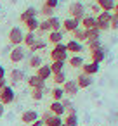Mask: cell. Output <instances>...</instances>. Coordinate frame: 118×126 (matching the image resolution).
I'll return each instance as SVG.
<instances>
[{"label":"cell","mask_w":118,"mask_h":126,"mask_svg":"<svg viewBox=\"0 0 118 126\" xmlns=\"http://www.w3.org/2000/svg\"><path fill=\"white\" fill-rule=\"evenodd\" d=\"M111 16L113 12H106V11H101L95 17V28L99 31H106L109 30V23H111Z\"/></svg>","instance_id":"obj_1"},{"label":"cell","mask_w":118,"mask_h":126,"mask_svg":"<svg viewBox=\"0 0 118 126\" xmlns=\"http://www.w3.org/2000/svg\"><path fill=\"white\" fill-rule=\"evenodd\" d=\"M68 12H70V17L82 21L83 16H85V12H87V7H85L82 2H73V4H70V7H68Z\"/></svg>","instance_id":"obj_2"},{"label":"cell","mask_w":118,"mask_h":126,"mask_svg":"<svg viewBox=\"0 0 118 126\" xmlns=\"http://www.w3.org/2000/svg\"><path fill=\"white\" fill-rule=\"evenodd\" d=\"M50 59H52V61H63V62H66V61H68V50H66V45H64V43L54 45V48L50 50Z\"/></svg>","instance_id":"obj_3"},{"label":"cell","mask_w":118,"mask_h":126,"mask_svg":"<svg viewBox=\"0 0 118 126\" xmlns=\"http://www.w3.org/2000/svg\"><path fill=\"white\" fill-rule=\"evenodd\" d=\"M23 38H24V33H23V30H21L19 26L11 28V31H9V43H11L12 47L21 45V43H23Z\"/></svg>","instance_id":"obj_4"},{"label":"cell","mask_w":118,"mask_h":126,"mask_svg":"<svg viewBox=\"0 0 118 126\" xmlns=\"http://www.w3.org/2000/svg\"><path fill=\"white\" fill-rule=\"evenodd\" d=\"M14 98H16V92H14V88L12 86H4L2 90H0V104H4V105H7V104H12L14 102Z\"/></svg>","instance_id":"obj_5"},{"label":"cell","mask_w":118,"mask_h":126,"mask_svg":"<svg viewBox=\"0 0 118 126\" xmlns=\"http://www.w3.org/2000/svg\"><path fill=\"white\" fill-rule=\"evenodd\" d=\"M24 57H26V48H24V47H21V45L12 47V48H11V52H9V59H11L14 64H18V62L24 61Z\"/></svg>","instance_id":"obj_6"},{"label":"cell","mask_w":118,"mask_h":126,"mask_svg":"<svg viewBox=\"0 0 118 126\" xmlns=\"http://www.w3.org/2000/svg\"><path fill=\"white\" fill-rule=\"evenodd\" d=\"M63 90H64V97H73V95L78 93L80 88H78V85H76L75 79H66L64 85H63Z\"/></svg>","instance_id":"obj_7"},{"label":"cell","mask_w":118,"mask_h":126,"mask_svg":"<svg viewBox=\"0 0 118 126\" xmlns=\"http://www.w3.org/2000/svg\"><path fill=\"white\" fill-rule=\"evenodd\" d=\"M61 26H63L64 31L73 33L76 28H80V21H78V19H73V17H68V19H64V21L61 23Z\"/></svg>","instance_id":"obj_8"},{"label":"cell","mask_w":118,"mask_h":126,"mask_svg":"<svg viewBox=\"0 0 118 126\" xmlns=\"http://www.w3.org/2000/svg\"><path fill=\"white\" fill-rule=\"evenodd\" d=\"M38 119V112L37 110H33V109H30V110H24L23 114H21V121H23V124H26V126H30L33 121H37Z\"/></svg>","instance_id":"obj_9"},{"label":"cell","mask_w":118,"mask_h":126,"mask_svg":"<svg viewBox=\"0 0 118 126\" xmlns=\"http://www.w3.org/2000/svg\"><path fill=\"white\" fill-rule=\"evenodd\" d=\"M64 45H66V50H68V52H71V54H75V55H78L80 52H83V45H82L80 42L73 40V38H71L68 43H64Z\"/></svg>","instance_id":"obj_10"},{"label":"cell","mask_w":118,"mask_h":126,"mask_svg":"<svg viewBox=\"0 0 118 126\" xmlns=\"http://www.w3.org/2000/svg\"><path fill=\"white\" fill-rule=\"evenodd\" d=\"M82 73L83 74H87V76H94V74H97L99 73V64H95V62H85L83 66H82Z\"/></svg>","instance_id":"obj_11"},{"label":"cell","mask_w":118,"mask_h":126,"mask_svg":"<svg viewBox=\"0 0 118 126\" xmlns=\"http://www.w3.org/2000/svg\"><path fill=\"white\" fill-rule=\"evenodd\" d=\"M37 76L38 78H42L44 81H47V79H50L52 78V71H50V66L49 64H42L38 69H37Z\"/></svg>","instance_id":"obj_12"},{"label":"cell","mask_w":118,"mask_h":126,"mask_svg":"<svg viewBox=\"0 0 118 126\" xmlns=\"http://www.w3.org/2000/svg\"><path fill=\"white\" fill-rule=\"evenodd\" d=\"M76 81V85H78V88H89L92 83H94V79H92V76H87V74H78V78L75 79Z\"/></svg>","instance_id":"obj_13"},{"label":"cell","mask_w":118,"mask_h":126,"mask_svg":"<svg viewBox=\"0 0 118 126\" xmlns=\"http://www.w3.org/2000/svg\"><path fill=\"white\" fill-rule=\"evenodd\" d=\"M28 86L30 88H45V81L42 79V78H38L37 74H31V76H28Z\"/></svg>","instance_id":"obj_14"},{"label":"cell","mask_w":118,"mask_h":126,"mask_svg":"<svg viewBox=\"0 0 118 126\" xmlns=\"http://www.w3.org/2000/svg\"><path fill=\"white\" fill-rule=\"evenodd\" d=\"M45 47H47V40L37 38V42H35V43H33L30 48H28V52H26V54H28V55H33L35 52H38V50H44Z\"/></svg>","instance_id":"obj_15"},{"label":"cell","mask_w":118,"mask_h":126,"mask_svg":"<svg viewBox=\"0 0 118 126\" xmlns=\"http://www.w3.org/2000/svg\"><path fill=\"white\" fill-rule=\"evenodd\" d=\"M90 57H92V62H95V64H101L104 59H106V50L101 47V48H97V50H92L90 52Z\"/></svg>","instance_id":"obj_16"},{"label":"cell","mask_w":118,"mask_h":126,"mask_svg":"<svg viewBox=\"0 0 118 126\" xmlns=\"http://www.w3.org/2000/svg\"><path fill=\"white\" fill-rule=\"evenodd\" d=\"M49 110H50L54 116H61V117L66 114V110H64L63 104H61V102H56V100H52V104L49 105Z\"/></svg>","instance_id":"obj_17"},{"label":"cell","mask_w":118,"mask_h":126,"mask_svg":"<svg viewBox=\"0 0 118 126\" xmlns=\"http://www.w3.org/2000/svg\"><path fill=\"white\" fill-rule=\"evenodd\" d=\"M95 4L101 7V11H106V12H111L116 5L115 0H95Z\"/></svg>","instance_id":"obj_18"},{"label":"cell","mask_w":118,"mask_h":126,"mask_svg":"<svg viewBox=\"0 0 118 126\" xmlns=\"http://www.w3.org/2000/svg\"><path fill=\"white\" fill-rule=\"evenodd\" d=\"M80 26H83V30H92L95 28V16H83V19L80 21Z\"/></svg>","instance_id":"obj_19"},{"label":"cell","mask_w":118,"mask_h":126,"mask_svg":"<svg viewBox=\"0 0 118 126\" xmlns=\"http://www.w3.org/2000/svg\"><path fill=\"white\" fill-rule=\"evenodd\" d=\"M63 38H64V33L63 31H50L47 42H50L52 45H57V43H63Z\"/></svg>","instance_id":"obj_20"},{"label":"cell","mask_w":118,"mask_h":126,"mask_svg":"<svg viewBox=\"0 0 118 126\" xmlns=\"http://www.w3.org/2000/svg\"><path fill=\"white\" fill-rule=\"evenodd\" d=\"M24 79H26V74H24L23 69H12L11 71V81L12 83H21Z\"/></svg>","instance_id":"obj_21"},{"label":"cell","mask_w":118,"mask_h":126,"mask_svg":"<svg viewBox=\"0 0 118 126\" xmlns=\"http://www.w3.org/2000/svg\"><path fill=\"white\" fill-rule=\"evenodd\" d=\"M37 14H38V11H37L35 7H28L24 12H21L19 21H21V23H24V21H28V19H31V17H37Z\"/></svg>","instance_id":"obj_22"},{"label":"cell","mask_w":118,"mask_h":126,"mask_svg":"<svg viewBox=\"0 0 118 126\" xmlns=\"http://www.w3.org/2000/svg\"><path fill=\"white\" fill-rule=\"evenodd\" d=\"M23 24L26 26V30H28L30 33H37V31H38V24H40V21H38L37 17H31V19L24 21Z\"/></svg>","instance_id":"obj_23"},{"label":"cell","mask_w":118,"mask_h":126,"mask_svg":"<svg viewBox=\"0 0 118 126\" xmlns=\"http://www.w3.org/2000/svg\"><path fill=\"white\" fill-rule=\"evenodd\" d=\"M47 23H49V28H50V31H61V19L59 17H56V16H52V17H49L47 19Z\"/></svg>","instance_id":"obj_24"},{"label":"cell","mask_w":118,"mask_h":126,"mask_svg":"<svg viewBox=\"0 0 118 126\" xmlns=\"http://www.w3.org/2000/svg\"><path fill=\"white\" fill-rule=\"evenodd\" d=\"M50 97H52V100L61 102V100L64 98V90H63V86H54V88L50 90Z\"/></svg>","instance_id":"obj_25"},{"label":"cell","mask_w":118,"mask_h":126,"mask_svg":"<svg viewBox=\"0 0 118 126\" xmlns=\"http://www.w3.org/2000/svg\"><path fill=\"white\" fill-rule=\"evenodd\" d=\"M42 64H44V61H42V57H40V55H37V54L30 55V59H28V66H30V67H33V69H38Z\"/></svg>","instance_id":"obj_26"},{"label":"cell","mask_w":118,"mask_h":126,"mask_svg":"<svg viewBox=\"0 0 118 126\" xmlns=\"http://www.w3.org/2000/svg\"><path fill=\"white\" fill-rule=\"evenodd\" d=\"M99 36H101V31L97 28L85 30V42H89V40H99Z\"/></svg>","instance_id":"obj_27"},{"label":"cell","mask_w":118,"mask_h":126,"mask_svg":"<svg viewBox=\"0 0 118 126\" xmlns=\"http://www.w3.org/2000/svg\"><path fill=\"white\" fill-rule=\"evenodd\" d=\"M66 79H68V78H66V73H64V71H61V73H56V74H52V81L56 83V86H63Z\"/></svg>","instance_id":"obj_28"},{"label":"cell","mask_w":118,"mask_h":126,"mask_svg":"<svg viewBox=\"0 0 118 126\" xmlns=\"http://www.w3.org/2000/svg\"><path fill=\"white\" fill-rule=\"evenodd\" d=\"M64 126H78V116L76 114H66V117L63 119Z\"/></svg>","instance_id":"obj_29"},{"label":"cell","mask_w":118,"mask_h":126,"mask_svg":"<svg viewBox=\"0 0 118 126\" xmlns=\"http://www.w3.org/2000/svg\"><path fill=\"white\" fill-rule=\"evenodd\" d=\"M37 38H38V36H37L35 33H30V31H28V33H24V38H23V43H24V45H26V47L30 48V47H31V45H33L35 42H37Z\"/></svg>","instance_id":"obj_30"},{"label":"cell","mask_w":118,"mask_h":126,"mask_svg":"<svg viewBox=\"0 0 118 126\" xmlns=\"http://www.w3.org/2000/svg\"><path fill=\"white\" fill-rule=\"evenodd\" d=\"M83 64H85V61H83L82 55H73V57H70V66H71V67L76 69V67H82Z\"/></svg>","instance_id":"obj_31"},{"label":"cell","mask_w":118,"mask_h":126,"mask_svg":"<svg viewBox=\"0 0 118 126\" xmlns=\"http://www.w3.org/2000/svg\"><path fill=\"white\" fill-rule=\"evenodd\" d=\"M64 64H66V62H63V61H52V64H49V66H50V71H52V74L64 71Z\"/></svg>","instance_id":"obj_32"},{"label":"cell","mask_w":118,"mask_h":126,"mask_svg":"<svg viewBox=\"0 0 118 126\" xmlns=\"http://www.w3.org/2000/svg\"><path fill=\"white\" fill-rule=\"evenodd\" d=\"M71 35H73V40H76V42H80V43L85 42V30H83V28H76Z\"/></svg>","instance_id":"obj_33"},{"label":"cell","mask_w":118,"mask_h":126,"mask_svg":"<svg viewBox=\"0 0 118 126\" xmlns=\"http://www.w3.org/2000/svg\"><path fill=\"white\" fill-rule=\"evenodd\" d=\"M45 90L47 88H31V98L33 100H42L44 95H45Z\"/></svg>","instance_id":"obj_34"},{"label":"cell","mask_w":118,"mask_h":126,"mask_svg":"<svg viewBox=\"0 0 118 126\" xmlns=\"http://www.w3.org/2000/svg\"><path fill=\"white\" fill-rule=\"evenodd\" d=\"M63 124V117L61 116H52L49 121H45V126H61Z\"/></svg>","instance_id":"obj_35"},{"label":"cell","mask_w":118,"mask_h":126,"mask_svg":"<svg viewBox=\"0 0 118 126\" xmlns=\"http://www.w3.org/2000/svg\"><path fill=\"white\" fill-rule=\"evenodd\" d=\"M38 12H40L45 19H49V17H52V16H54V9H50V7H47V5H44Z\"/></svg>","instance_id":"obj_36"},{"label":"cell","mask_w":118,"mask_h":126,"mask_svg":"<svg viewBox=\"0 0 118 126\" xmlns=\"http://www.w3.org/2000/svg\"><path fill=\"white\" fill-rule=\"evenodd\" d=\"M87 48H89L90 52L101 48V40H89V42H87Z\"/></svg>","instance_id":"obj_37"},{"label":"cell","mask_w":118,"mask_h":126,"mask_svg":"<svg viewBox=\"0 0 118 126\" xmlns=\"http://www.w3.org/2000/svg\"><path fill=\"white\" fill-rule=\"evenodd\" d=\"M38 33H50V28H49V23H47V19L40 21V24H38Z\"/></svg>","instance_id":"obj_38"},{"label":"cell","mask_w":118,"mask_h":126,"mask_svg":"<svg viewBox=\"0 0 118 126\" xmlns=\"http://www.w3.org/2000/svg\"><path fill=\"white\" fill-rule=\"evenodd\" d=\"M109 28L111 30H118V16H111V23H109Z\"/></svg>","instance_id":"obj_39"},{"label":"cell","mask_w":118,"mask_h":126,"mask_svg":"<svg viewBox=\"0 0 118 126\" xmlns=\"http://www.w3.org/2000/svg\"><path fill=\"white\" fill-rule=\"evenodd\" d=\"M44 5H47V7H50V9H56V7L59 5V0H45Z\"/></svg>","instance_id":"obj_40"},{"label":"cell","mask_w":118,"mask_h":126,"mask_svg":"<svg viewBox=\"0 0 118 126\" xmlns=\"http://www.w3.org/2000/svg\"><path fill=\"white\" fill-rule=\"evenodd\" d=\"M52 116H54V114H52V112H50V110H45V112H44V114H42V117H40V119H42V121H44V123H45V121H49V119H50V117H52Z\"/></svg>","instance_id":"obj_41"},{"label":"cell","mask_w":118,"mask_h":126,"mask_svg":"<svg viewBox=\"0 0 118 126\" xmlns=\"http://www.w3.org/2000/svg\"><path fill=\"white\" fill-rule=\"evenodd\" d=\"M90 11H92L94 14H99V12H101V7H99L97 4H94V5H90Z\"/></svg>","instance_id":"obj_42"},{"label":"cell","mask_w":118,"mask_h":126,"mask_svg":"<svg viewBox=\"0 0 118 126\" xmlns=\"http://www.w3.org/2000/svg\"><path fill=\"white\" fill-rule=\"evenodd\" d=\"M30 126H45V123H44V121H42V119L38 117V119H37V121H33V123H31Z\"/></svg>","instance_id":"obj_43"},{"label":"cell","mask_w":118,"mask_h":126,"mask_svg":"<svg viewBox=\"0 0 118 126\" xmlns=\"http://www.w3.org/2000/svg\"><path fill=\"white\" fill-rule=\"evenodd\" d=\"M4 86H7V79L5 78H0V90H2Z\"/></svg>","instance_id":"obj_44"},{"label":"cell","mask_w":118,"mask_h":126,"mask_svg":"<svg viewBox=\"0 0 118 126\" xmlns=\"http://www.w3.org/2000/svg\"><path fill=\"white\" fill-rule=\"evenodd\" d=\"M0 78H5V67L0 64Z\"/></svg>","instance_id":"obj_45"},{"label":"cell","mask_w":118,"mask_h":126,"mask_svg":"<svg viewBox=\"0 0 118 126\" xmlns=\"http://www.w3.org/2000/svg\"><path fill=\"white\" fill-rule=\"evenodd\" d=\"M4 112H5V107H4V104H0V117L4 116Z\"/></svg>","instance_id":"obj_46"},{"label":"cell","mask_w":118,"mask_h":126,"mask_svg":"<svg viewBox=\"0 0 118 126\" xmlns=\"http://www.w3.org/2000/svg\"><path fill=\"white\" fill-rule=\"evenodd\" d=\"M113 14L118 16V2H116V5H115V9H113Z\"/></svg>","instance_id":"obj_47"},{"label":"cell","mask_w":118,"mask_h":126,"mask_svg":"<svg viewBox=\"0 0 118 126\" xmlns=\"http://www.w3.org/2000/svg\"><path fill=\"white\" fill-rule=\"evenodd\" d=\"M61 126H64V124H61Z\"/></svg>","instance_id":"obj_48"},{"label":"cell","mask_w":118,"mask_h":126,"mask_svg":"<svg viewBox=\"0 0 118 126\" xmlns=\"http://www.w3.org/2000/svg\"><path fill=\"white\" fill-rule=\"evenodd\" d=\"M24 126H26V124H24Z\"/></svg>","instance_id":"obj_49"}]
</instances>
